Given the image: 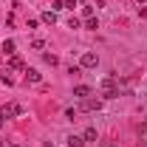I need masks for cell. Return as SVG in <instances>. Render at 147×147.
Here are the masks:
<instances>
[{"label":"cell","instance_id":"4","mask_svg":"<svg viewBox=\"0 0 147 147\" xmlns=\"http://www.w3.org/2000/svg\"><path fill=\"white\" fill-rule=\"evenodd\" d=\"M79 102H82V105H79L82 110H99L102 108V99H99V96H85V99H79Z\"/></svg>","mask_w":147,"mask_h":147},{"label":"cell","instance_id":"20","mask_svg":"<svg viewBox=\"0 0 147 147\" xmlns=\"http://www.w3.org/2000/svg\"><path fill=\"white\" fill-rule=\"evenodd\" d=\"M139 3H147V0H139Z\"/></svg>","mask_w":147,"mask_h":147},{"label":"cell","instance_id":"10","mask_svg":"<svg viewBox=\"0 0 147 147\" xmlns=\"http://www.w3.org/2000/svg\"><path fill=\"white\" fill-rule=\"evenodd\" d=\"M42 23L54 26V23H57V11H45V14H42Z\"/></svg>","mask_w":147,"mask_h":147},{"label":"cell","instance_id":"3","mask_svg":"<svg viewBox=\"0 0 147 147\" xmlns=\"http://www.w3.org/2000/svg\"><path fill=\"white\" fill-rule=\"evenodd\" d=\"M96 65H99V57L93 54V51H85L82 59H79V68H96Z\"/></svg>","mask_w":147,"mask_h":147},{"label":"cell","instance_id":"18","mask_svg":"<svg viewBox=\"0 0 147 147\" xmlns=\"http://www.w3.org/2000/svg\"><path fill=\"white\" fill-rule=\"evenodd\" d=\"M0 127H3V116H0Z\"/></svg>","mask_w":147,"mask_h":147},{"label":"cell","instance_id":"21","mask_svg":"<svg viewBox=\"0 0 147 147\" xmlns=\"http://www.w3.org/2000/svg\"><path fill=\"white\" fill-rule=\"evenodd\" d=\"M0 147H3V144H0Z\"/></svg>","mask_w":147,"mask_h":147},{"label":"cell","instance_id":"16","mask_svg":"<svg viewBox=\"0 0 147 147\" xmlns=\"http://www.w3.org/2000/svg\"><path fill=\"white\" fill-rule=\"evenodd\" d=\"M0 79H6V71H3V68H0Z\"/></svg>","mask_w":147,"mask_h":147},{"label":"cell","instance_id":"2","mask_svg":"<svg viewBox=\"0 0 147 147\" xmlns=\"http://www.w3.org/2000/svg\"><path fill=\"white\" fill-rule=\"evenodd\" d=\"M20 113H23V108H20L17 102H6L3 110H0V116H3V119H14V116H20Z\"/></svg>","mask_w":147,"mask_h":147},{"label":"cell","instance_id":"9","mask_svg":"<svg viewBox=\"0 0 147 147\" xmlns=\"http://www.w3.org/2000/svg\"><path fill=\"white\" fill-rule=\"evenodd\" d=\"M9 68H14V71H20V68H23V59L11 54V59H9Z\"/></svg>","mask_w":147,"mask_h":147},{"label":"cell","instance_id":"12","mask_svg":"<svg viewBox=\"0 0 147 147\" xmlns=\"http://www.w3.org/2000/svg\"><path fill=\"white\" fill-rule=\"evenodd\" d=\"M42 59H45L48 65H57V62H59V57H57V54H42Z\"/></svg>","mask_w":147,"mask_h":147},{"label":"cell","instance_id":"8","mask_svg":"<svg viewBox=\"0 0 147 147\" xmlns=\"http://www.w3.org/2000/svg\"><path fill=\"white\" fill-rule=\"evenodd\" d=\"M68 147H85V139L82 136H68Z\"/></svg>","mask_w":147,"mask_h":147},{"label":"cell","instance_id":"17","mask_svg":"<svg viewBox=\"0 0 147 147\" xmlns=\"http://www.w3.org/2000/svg\"><path fill=\"white\" fill-rule=\"evenodd\" d=\"M9 147H23V144H9Z\"/></svg>","mask_w":147,"mask_h":147},{"label":"cell","instance_id":"15","mask_svg":"<svg viewBox=\"0 0 147 147\" xmlns=\"http://www.w3.org/2000/svg\"><path fill=\"white\" fill-rule=\"evenodd\" d=\"M79 26H82V23H79L76 17H71V20H68V28H79Z\"/></svg>","mask_w":147,"mask_h":147},{"label":"cell","instance_id":"5","mask_svg":"<svg viewBox=\"0 0 147 147\" xmlns=\"http://www.w3.org/2000/svg\"><path fill=\"white\" fill-rule=\"evenodd\" d=\"M74 96L76 99H85V96H93V91H91V85H76L74 88Z\"/></svg>","mask_w":147,"mask_h":147},{"label":"cell","instance_id":"13","mask_svg":"<svg viewBox=\"0 0 147 147\" xmlns=\"http://www.w3.org/2000/svg\"><path fill=\"white\" fill-rule=\"evenodd\" d=\"M85 28H99V23H96V17H85Z\"/></svg>","mask_w":147,"mask_h":147},{"label":"cell","instance_id":"6","mask_svg":"<svg viewBox=\"0 0 147 147\" xmlns=\"http://www.w3.org/2000/svg\"><path fill=\"white\" fill-rule=\"evenodd\" d=\"M82 139H85V142H96V139H99V133H96V127H88L85 133H82Z\"/></svg>","mask_w":147,"mask_h":147},{"label":"cell","instance_id":"14","mask_svg":"<svg viewBox=\"0 0 147 147\" xmlns=\"http://www.w3.org/2000/svg\"><path fill=\"white\" fill-rule=\"evenodd\" d=\"M31 48H37V51H42V48H45V42H42V40L37 37V40H31Z\"/></svg>","mask_w":147,"mask_h":147},{"label":"cell","instance_id":"7","mask_svg":"<svg viewBox=\"0 0 147 147\" xmlns=\"http://www.w3.org/2000/svg\"><path fill=\"white\" fill-rule=\"evenodd\" d=\"M26 79H28V82H40L42 76H40V71H34V68H26Z\"/></svg>","mask_w":147,"mask_h":147},{"label":"cell","instance_id":"19","mask_svg":"<svg viewBox=\"0 0 147 147\" xmlns=\"http://www.w3.org/2000/svg\"><path fill=\"white\" fill-rule=\"evenodd\" d=\"M144 127H147V116H144Z\"/></svg>","mask_w":147,"mask_h":147},{"label":"cell","instance_id":"1","mask_svg":"<svg viewBox=\"0 0 147 147\" xmlns=\"http://www.w3.org/2000/svg\"><path fill=\"white\" fill-rule=\"evenodd\" d=\"M116 96H119L116 76H105V79H102V99H116Z\"/></svg>","mask_w":147,"mask_h":147},{"label":"cell","instance_id":"11","mask_svg":"<svg viewBox=\"0 0 147 147\" xmlns=\"http://www.w3.org/2000/svg\"><path fill=\"white\" fill-rule=\"evenodd\" d=\"M3 54H14V40H6V42H3Z\"/></svg>","mask_w":147,"mask_h":147}]
</instances>
